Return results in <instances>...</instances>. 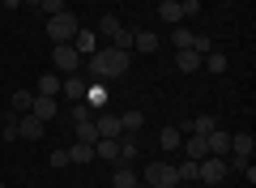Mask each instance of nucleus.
Masks as SVG:
<instances>
[{"label": "nucleus", "mask_w": 256, "mask_h": 188, "mask_svg": "<svg viewBox=\"0 0 256 188\" xmlns=\"http://www.w3.org/2000/svg\"><path fill=\"white\" fill-rule=\"evenodd\" d=\"M47 39H52V43H73L77 39V18L68 9L56 13V18H47Z\"/></svg>", "instance_id": "obj_1"}, {"label": "nucleus", "mask_w": 256, "mask_h": 188, "mask_svg": "<svg viewBox=\"0 0 256 188\" xmlns=\"http://www.w3.org/2000/svg\"><path fill=\"white\" fill-rule=\"evenodd\" d=\"M98 60H102V69H107V81L124 77V73L132 69V52H120V47H102Z\"/></svg>", "instance_id": "obj_2"}, {"label": "nucleus", "mask_w": 256, "mask_h": 188, "mask_svg": "<svg viewBox=\"0 0 256 188\" xmlns=\"http://www.w3.org/2000/svg\"><path fill=\"white\" fill-rule=\"evenodd\" d=\"M230 171H226V158H214V154H205L201 162H196V179H201L205 188H214V184H222Z\"/></svg>", "instance_id": "obj_3"}, {"label": "nucleus", "mask_w": 256, "mask_h": 188, "mask_svg": "<svg viewBox=\"0 0 256 188\" xmlns=\"http://www.w3.org/2000/svg\"><path fill=\"white\" fill-rule=\"evenodd\" d=\"M52 64H56V73H60V77H68V73H82V56H77L73 43H56Z\"/></svg>", "instance_id": "obj_4"}, {"label": "nucleus", "mask_w": 256, "mask_h": 188, "mask_svg": "<svg viewBox=\"0 0 256 188\" xmlns=\"http://www.w3.org/2000/svg\"><path fill=\"white\" fill-rule=\"evenodd\" d=\"M146 184L150 188H175V184H180L175 162H146Z\"/></svg>", "instance_id": "obj_5"}, {"label": "nucleus", "mask_w": 256, "mask_h": 188, "mask_svg": "<svg viewBox=\"0 0 256 188\" xmlns=\"http://www.w3.org/2000/svg\"><path fill=\"white\" fill-rule=\"evenodd\" d=\"M252 154H256V137H252V133H230V154H226V158L252 162Z\"/></svg>", "instance_id": "obj_6"}, {"label": "nucleus", "mask_w": 256, "mask_h": 188, "mask_svg": "<svg viewBox=\"0 0 256 188\" xmlns=\"http://www.w3.org/2000/svg\"><path fill=\"white\" fill-rule=\"evenodd\" d=\"M43 133H47V124L38 116H18V137H26V141H43Z\"/></svg>", "instance_id": "obj_7"}, {"label": "nucleus", "mask_w": 256, "mask_h": 188, "mask_svg": "<svg viewBox=\"0 0 256 188\" xmlns=\"http://www.w3.org/2000/svg\"><path fill=\"white\" fill-rule=\"evenodd\" d=\"M86 90H90V81H86L82 73H68V77H60V94H68L73 103L86 99Z\"/></svg>", "instance_id": "obj_8"}, {"label": "nucleus", "mask_w": 256, "mask_h": 188, "mask_svg": "<svg viewBox=\"0 0 256 188\" xmlns=\"http://www.w3.org/2000/svg\"><path fill=\"white\" fill-rule=\"evenodd\" d=\"M56 111H60V103H56L52 94H34V103H30V116H38L43 124H52Z\"/></svg>", "instance_id": "obj_9"}, {"label": "nucleus", "mask_w": 256, "mask_h": 188, "mask_svg": "<svg viewBox=\"0 0 256 188\" xmlns=\"http://www.w3.org/2000/svg\"><path fill=\"white\" fill-rule=\"evenodd\" d=\"M94 128H98V137H111V141L124 137V124H120V116H111V111H102V116L94 120Z\"/></svg>", "instance_id": "obj_10"}, {"label": "nucleus", "mask_w": 256, "mask_h": 188, "mask_svg": "<svg viewBox=\"0 0 256 188\" xmlns=\"http://www.w3.org/2000/svg\"><path fill=\"white\" fill-rule=\"evenodd\" d=\"M205 141H210V154H214V158H226V154H230V133H226V128H214Z\"/></svg>", "instance_id": "obj_11"}, {"label": "nucleus", "mask_w": 256, "mask_h": 188, "mask_svg": "<svg viewBox=\"0 0 256 188\" xmlns=\"http://www.w3.org/2000/svg\"><path fill=\"white\" fill-rule=\"evenodd\" d=\"M180 145H184V154H188V158H196V162H201L205 154H210V141H205V137H196V133H188Z\"/></svg>", "instance_id": "obj_12"}, {"label": "nucleus", "mask_w": 256, "mask_h": 188, "mask_svg": "<svg viewBox=\"0 0 256 188\" xmlns=\"http://www.w3.org/2000/svg\"><path fill=\"white\" fill-rule=\"evenodd\" d=\"M141 179H137V171L128 167V162H120L116 171H111V188H137Z\"/></svg>", "instance_id": "obj_13"}, {"label": "nucleus", "mask_w": 256, "mask_h": 188, "mask_svg": "<svg viewBox=\"0 0 256 188\" xmlns=\"http://www.w3.org/2000/svg\"><path fill=\"white\" fill-rule=\"evenodd\" d=\"M94 158H102V162H120V141L98 137V141H94Z\"/></svg>", "instance_id": "obj_14"}, {"label": "nucleus", "mask_w": 256, "mask_h": 188, "mask_svg": "<svg viewBox=\"0 0 256 188\" xmlns=\"http://www.w3.org/2000/svg\"><path fill=\"white\" fill-rule=\"evenodd\" d=\"M201 60H205V56H196L192 47H180V52H175V64H180V73H196V69H201Z\"/></svg>", "instance_id": "obj_15"}, {"label": "nucleus", "mask_w": 256, "mask_h": 188, "mask_svg": "<svg viewBox=\"0 0 256 188\" xmlns=\"http://www.w3.org/2000/svg\"><path fill=\"white\" fill-rule=\"evenodd\" d=\"M73 47H77V56H94L98 52V35H94V30H77Z\"/></svg>", "instance_id": "obj_16"}, {"label": "nucleus", "mask_w": 256, "mask_h": 188, "mask_svg": "<svg viewBox=\"0 0 256 188\" xmlns=\"http://www.w3.org/2000/svg\"><path fill=\"white\" fill-rule=\"evenodd\" d=\"M158 18H162L166 26H180V22H184V9H180V0H162V5H158Z\"/></svg>", "instance_id": "obj_17"}, {"label": "nucleus", "mask_w": 256, "mask_h": 188, "mask_svg": "<svg viewBox=\"0 0 256 188\" xmlns=\"http://www.w3.org/2000/svg\"><path fill=\"white\" fill-rule=\"evenodd\" d=\"M214 128H218V124H214V116H196L192 124H180V133H196V137H210Z\"/></svg>", "instance_id": "obj_18"}, {"label": "nucleus", "mask_w": 256, "mask_h": 188, "mask_svg": "<svg viewBox=\"0 0 256 188\" xmlns=\"http://www.w3.org/2000/svg\"><path fill=\"white\" fill-rule=\"evenodd\" d=\"M86 107H90V111L107 107V86H94V81H90V90H86Z\"/></svg>", "instance_id": "obj_19"}, {"label": "nucleus", "mask_w": 256, "mask_h": 188, "mask_svg": "<svg viewBox=\"0 0 256 188\" xmlns=\"http://www.w3.org/2000/svg\"><path fill=\"white\" fill-rule=\"evenodd\" d=\"M132 35H137V30H128V26H116L111 30V47H120V52H132Z\"/></svg>", "instance_id": "obj_20"}, {"label": "nucleus", "mask_w": 256, "mask_h": 188, "mask_svg": "<svg viewBox=\"0 0 256 188\" xmlns=\"http://www.w3.org/2000/svg\"><path fill=\"white\" fill-rule=\"evenodd\" d=\"M132 47H137V52H158V35L154 30H137V35H132Z\"/></svg>", "instance_id": "obj_21"}, {"label": "nucleus", "mask_w": 256, "mask_h": 188, "mask_svg": "<svg viewBox=\"0 0 256 188\" xmlns=\"http://www.w3.org/2000/svg\"><path fill=\"white\" fill-rule=\"evenodd\" d=\"M137 137H132V133H124V137H120V162H137Z\"/></svg>", "instance_id": "obj_22"}, {"label": "nucleus", "mask_w": 256, "mask_h": 188, "mask_svg": "<svg viewBox=\"0 0 256 188\" xmlns=\"http://www.w3.org/2000/svg\"><path fill=\"white\" fill-rule=\"evenodd\" d=\"M73 124H77V141H86V145L98 141V128H94V120H90V116H86V120H73Z\"/></svg>", "instance_id": "obj_23"}, {"label": "nucleus", "mask_w": 256, "mask_h": 188, "mask_svg": "<svg viewBox=\"0 0 256 188\" xmlns=\"http://www.w3.org/2000/svg\"><path fill=\"white\" fill-rule=\"evenodd\" d=\"M68 162H94V145L73 141V145H68Z\"/></svg>", "instance_id": "obj_24"}, {"label": "nucleus", "mask_w": 256, "mask_h": 188, "mask_svg": "<svg viewBox=\"0 0 256 188\" xmlns=\"http://www.w3.org/2000/svg\"><path fill=\"white\" fill-rule=\"evenodd\" d=\"M34 94H52V99H56V94H60V73H43Z\"/></svg>", "instance_id": "obj_25"}, {"label": "nucleus", "mask_w": 256, "mask_h": 188, "mask_svg": "<svg viewBox=\"0 0 256 188\" xmlns=\"http://www.w3.org/2000/svg\"><path fill=\"white\" fill-rule=\"evenodd\" d=\"M9 103H13V111H22V116H26V111H30V103H34V94H30V90H13V94H9Z\"/></svg>", "instance_id": "obj_26"}, {"label": "nucleus", "mask_w": 256, "mask_h": 188, "mask_svg": "<svg viewBox=\"0 0 256 188\" xmlns=\"http://www.w3.org/2000/svg\"><path fill=\"white\" fill-rule=\"evenodd\" d=\"M180 141H184L180 128H162V133H158V145H162V150H180Z\"/></svg>", "instance_id": "obj_27"}, {"label": "nucleus", "mask_w": 256, "mask_h": 188, "mask_svg": "<svg viewBox=\"0 0 256 188\" xmlns=\"http://www.w3.org/2000/svg\"><path fill=\"white\" fill-rule=\"evenodd\" d=\"M226 56H222V52H210V56H205V60H201V69H210V73H226Z\"/></svg>", "instance_id": "obj_28"}, {"label": "nucleus", "mask_w": 256, "mask_h": 188, "mask_svg": "<svg viewBox=\"0 0 256 188\" xmlns=\"http://www.w3.org/2000/svg\"><path fill=\"white\" fill-rule=\"evenodd\" d=\"M120 124H124V133H137V128L146 124V111H124V116H120Z\"/></svg>", "instance_id": "obj_29"}, {"label": "nucleus", "mask_w": 256, "mask_h": 188, "mask_svg": "<svg viewBox=\"0 0 256 188\" xmlns=\"http://www.w3.org/2000/svg\"><path fill=\"white\" fill-rule=\"evenodd\" d=\"M175 175H180V184H192V179H196V158L175 162Z\"/></svg>", "instance_id": "obj_30"}, {"label": "nucleus", "mask_w": 256, "mask_h": 188, "mask_svg": "<svg viewBox=\"0 0 256 188\" xmlns=\"http://www.w3.org/2000/svg\"><path fill=\"white\" fill-rule=\"evenodd\" d=\"M171 43H175V52H180V47H192V30L188 26H175L171 30Z\"/></svg>", "instance_id": "obj_31"}, {"label": "nucleus", "mask_w": 256, "mask_h": 188, "mask_svg": "<svg viewBox=\"0 0 256 188\" xmlns=\"http://www.w3.org/2000/svg\"><path fill=\"white\" fill-rule=\"evenodd\" d=\"M38 9H43L47 18H56V13H64V0H38Z\"/></svg>", "instance_id": "obj_32"}, {"label": "nucleus", "mask_w": 256, "mask_h": 188, "mask_svg": "<svg viewBox=\"0 0 256 188\" xmlns=\"http://www.w3.org/2000/svg\"><path fill=\"white\" fill-rule=\"evenodd\" d=\"M0 133H4V141H18V116L4 120V128H0Z\"/></svg>", "instance_id": "obj_33"}, {"label": "nucleus", "mask_w": 256, "mask_h": 188, "mask_svg": "<svg viewBox=\"0 0 256 188\" xmlns=\"http://www.w3.org/2000/svg\"><path fill=\"white\" fill-rule=\"evenodd\" d=\"M180 9H184V18H201V0H184Z\"/></svg>", "instance_id": "obj_34"}, {"label": "nucleus", "mask_w": 256, "mask_h": 188, "mask_svg": "<svg viewBox=\"0 0 256 188\" xmlns=\"http://www.w3.org/2000/svg\"><path fill=\"white\" fill-rule=\"evenodd\" d=\"M47 162H52V167H68V150H52V158H47Z\"/></svg>", "instance_id": "obj_35"}, {"label": "nucleus", "mask_w": 256, "mask_h": 188, "mask_svg": "<svg viewBox=\"0 0 256 188\" xmlns=\"http://www.w3.org/2000/svg\"><path fill=\"white\" fill-rule=\"evenodd\" d=\"M0 5H4V9H18V5H22V0H0Z\"/></svg>", "instance_id": "obj_36"}, {"label": "nucleus", "mask_w": 256, "mask_h": 188, "mask_svg": "<svg viewBox=\"0 0 256 188\" xmlns=\"http://www.w3.org/2000/svg\"><path fill=\"white\" fill-rule=\"evenodd\" d=\"M22 5H30V9H38V0H22Z\"/></svg>", "instance_id": "obj_37"}, {"label": "nucleus", "mask_w": 256, "mask_h": 188, "mask_svg": "<svg viewBox=\"0 0 256 188\" xmlns=\"http://www.w3.org/2000/svg\"><path fill=\"white\" fill-rule=\"evenodd\" d=\"M175 188H184V184H175Z\"/></svg>", "instance_id": "obj_38"}, {"label": "nucleus", "mask_w": 256, "mask_h": 188, "mask_svg": "<svg viewBox=\"0 0 256 188\" xmlns=\"http://www.w3.org/2000/svg\"><path fill=\"white\" fill-rule=\"evenodd\" d=\"M0 188H4V184H0Z\"/></svg>", "instance_id": "obj_39"}]
</instances>
